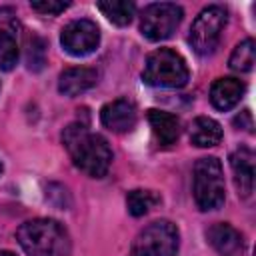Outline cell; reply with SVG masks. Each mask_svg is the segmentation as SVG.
<instances>
[{"mask_svg": "<svg viewBox=\"0 0 256 256\" xmlns=\"http://www.w3.org/2000/svg\"><path fill=\"white\" fill-rule=\"evenodd\" d=\"M178 228L170 220H154L138 232L130 256H176Z\"/></svg>", "mask_w": 256, "mask_h": 256, "instance_id": "6", "label": "cell"}, {"mask_svg": "<svg viewBox=\"0 0 256 256\" xmlns=\"http://www.w3.org/2000/svg\"><path fill=\"white\" fill-rule=\"evenodd\" d=\"M192 192H194L196 206L202 212L216 210L224 204V198H226L224 172L216 156H204L194 164Z\"/></svg>", "mask_w": 256, "mask_h": 256, "instance_id": "4", "label": "cell"}, {"mask_svg": "<svg viewBox=\"0 0 256 256\" xmlns=\"http://www.w3.org/2000/svg\"><path fill=\"white\" fill-rule=\"evenodd\" d=\"M62 142H64L74 166L80 172L88 174L90 178L106 176V172L112 164V148L108 146V140L104 136L90 132L80 122H74L64 128Z\"/></svg>", "mask_w": 256, "mask_h": 256, "instance_id": "1", "label": "cell"}, {"mask_svg": "<svg viewBox=\"0 0 256 256\" xmlns=\"http://www.w3.org/2000/svg\"><path fill=\"white\" fill-rule=\"evenodd\" d=\"M0 256H14V254H12V252H8V250H2V252H0Z\"/></svg>", "mask_w": 256, "mask_h": 256, "instance_id": "22", "label": "cell"}, {"mask_svg": "<svg viewBox=\"0 0 256 256\" xmlns=\"http://www.w3.org/2000/svg\"><path fill=\"white\" fill-rule=\"evenodd\" d=\"M148 122L160 146H170L180 136V122L174 114L164 110H148Z\"/></svg>", "mask_w": 256, "mask_h": 256, "instance_id": "14", "label": "cell"}, {"mask_svg": "<svg viewBox=\"0 0 256 256\" xmlns=\"http://www.w3.org/2000/svg\"><path fill=\"white\" fill-rule=\"evenodd\" d=\"M0 174H2V164H0Z\"/></svg>", "mask_w": 256, "mask_h": 256, "instance_id": "23", "label": "cell"}, {"mask_svg": "<svg viewBox=\"0 0 256 256\" xmlns=\"http://www.w3.org/2000/svg\"><path fill=\"white\" fill-rule=\"evenodd\" d=\"M70 6V2H58V0H40V2H30V8L40 12V14H60Z\"/></svg>", "mask_w": 256, "mask_h": 256, "instance_id": "21", "label": "cell"}, {"mask_svg": "<svg viewBox=\"0 0 256 256\" xmlns=\"http://www.w3.org/2000/svg\"><path fill=\"white\" fill-rule=\"evenodd\" d=\"M16 240L28 256H68L72 242L68 230L52 218H34L16 230Z\"/></svg>", "mask_w": 256, "mask_h": 256, "instance_id": "2", "label": "cell"}, {"mask_svg": "<svg viewBox=\"0 0 256 256\" xmlns=\"http://www.w3.org/2000/svg\"><path fill=\"white\" fill-rule=\"evenodd\" d=\"M230 166L234 174V184L238 188V196L248 198L254 190V152L246 146L234 150L230 154Z\"/></svg>", "mask_w": 256, "mask_h": 256, "instance_id": "11", "label": "cell"}, {"mask_svg": "<svg viewBox=\"0 0 256 256\" xmlns=\"http://www.w3.org/2000/svg\"><path fill=\"white\" fill-rule=\"evenodd\" d=\"M98 80V74L94 68H86V66H74V68H66L60 76H58V90L64 96H78L86 90H90Z\"/></svg>", "mask_w": 256, "mask_h": 256, "instance_id": "13", "label": "cell"}, {"mask_svg": "<svg viewBox=\"0 0 256 256\" xmlns=\"http://www.w3.org/2000/svg\"><path fill=\"white\" fill-rule=\"evenodd\" d=\"M190 78V70L182 54L172 48H158L148 54L142 80L156 88H182Z\"/></svg>", "mask_w": 256, "mask_h": 256, "instance_id": "3", "label": "cell"}, {"mask_svg": "<svg viewBox=\"0 0 256 256\" xmlns=\"http://www.w3.org/2000/svg\"><path fill=\"white\" fill-rule=\"evenodd\" d=\"M96 8L116 26H128L136 12L134 2L128 0H104V2H96Z\"/></svg>", "mask_w": 256, "mask_h": 256, "instance_id": "16", "label": "cell"}, {"mask_svg": "<svg viewBox=\"0 0 256 256\" xmlns=\"http://www.w3.org/2000/svg\"><path fill=\"white\" fill-rule=\"evenodd\" d=\"M44 66V42L38 36H32L28 40V68L40 70Z\"/></svg>", "mask_w": 256, "mask_h": 256, "instance_id": "20", "label": "cell"}, {"mask_svg": "<svg viewBox=\"0 0 256 256\" xmlns=\"http://www.w3.org/2000/svg\"><path fill=\"white\" fill-rule=\"evenodd\" d=\"M206 238L220 256H244V236L228 222L212 224Z\"/></svg>", "mask_w": 256, "mask_h": 256, "instance_id": "10", "label": "cell"}, {"mask_svg": "<svg viewBox=\"0 0 256 256\" xmlns=\"http://www.w3.org/2000/svg\"><path fill=\"white\" fill-rule=\"evenodd\" d=\"M60 44L70 56H76V58L88 56L100 44V28L96 26V22L88 18L72 20L62 28Z\"/></svg>", "mask_w": 256, "mask_h": 256, "instance_id": "8", "label": "cell"}, {"mask_svg": "<svg viewBox=\"0 0 256 256\" xmlns=\"http://www.w3.org/2000/svg\"><path fill=\"white\" fill-rule=\"evenodd\" d=\"M246 94V84L238 78H218L210 86V102L216 110H230L234 108Z\"/></svg>", "mask_w": 256, "mask_h": 256, "instance_id": "12", "label": "cell"}, {"mask_svg": "<svg viewBox=\"0 0 256 256\" xmlns=\"http://www.w3.org/2000/svg\"><path fill=\"white\" fill-rule=\"evenodd\" d=\"M184 16L182 6L172 2H154L144 6L140 16V32L152 42H160L170 38L180 26Z\"/></svg>", "mask_w": 256, "mask_h": 256, "instance_id": "7", "label": "cell"}, {"mask_svg": "<svg viewBox=\"0 0 256 256\" xmlns=\"http://www.w3.org/2000/svg\"><path fill=\"white\" fill-rule=\"evenodd\" d=\"M226 22H228V12L224 6H218V4L206 6L190 26L188 42L194 48V52L200 56H210L218 48Z\"/></svg>", "mask_w": 256, "mask_h": 256, "instance_id": "5", "label": "cell"}, {"mask_svg": "<svg viewBox=\"0 0 256 256\" xmlns=\"http://www.w3.org/2000/svg\"><path fill=\"white\" fill-rule=\"evenodd\" d=\"M18 62V46L10 32L0 28V70H12Z\"/></svg>", "mask_w": 256, "mask_h": 256, "instance_id": "19", "label": "cell"}, {"mask_svg": "<svg viewBox=\"0 0 256 256\" xmlns=\"http://www.w3.org/2000/svg\"><path fill=\"white\" fill-rule=\"evenodd\" d=\"M136 120H138L136 104L128 98H116V100L104 104L102 110H100L102 126L116 132V134L130 132L136 126Z\"/></svg>", "mask_w": 256, "mask_h": 256, "instance_id": "9", "label": "cell"}, {"mask_svg": "<svg viewBox=\"0 0 256 256\" xmlns=\"http://www.w3.org/2000/svg\"><path fill=\"white\" fill-rule=\"evenodd\" d=\"M254 58H256V48H254V40L246 38L240 44H236V48L230 54L228 66L234 72H250L254 68Z\"/></svg>", "mask_w": 256, "mask_h": 256, "instance_id": "18", "label": "cell"}, {"mask_svg": "<svg viewBox=\"0 0 256 256\" xmlns=\"http://www.w3.org/2000/svg\"><path fill=\"white\" fill-rule=\"evenodd\" d=\"M160 202V196L154 190H142V188H134L126 194V208L132 216H144L152 206H156Z\"/></svg>", "mask_w": 256, "mask_h": 256, "instance_id": "17", "label": "cell"}, {"mask_svg": "<svg viewBox=\"0 0 256 256\" xmlns=\"http://www.w3.org/2000/svg\"><path fill=\"white\" fill-rule=\"evenodd\" d=\"M222 126L210 116H198L190 124V142L198 148H210L220 144Z\"/></svg>", "mask_w": 256, "mask_h": 256, "instance_id": "15", "label": "cell"}]
</instances>
